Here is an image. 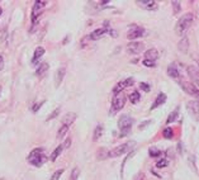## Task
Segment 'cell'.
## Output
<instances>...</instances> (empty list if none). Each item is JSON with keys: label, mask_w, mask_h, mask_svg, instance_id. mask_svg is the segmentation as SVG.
I'll list each match as a JSON object with an SVG mask.
<instances>
[{"label": "cell", "mask_w": 199, "mask_h": 180, "mask_svg": "<svg viewBox=\"0 0 199 180\" xmlns=\"http://www.w3.org/2000/svg\"><path fill=\"white\" fill-rule=\"evenodd\" d=\"M193 19H194V17H193L192 13H187V14H184V15L178 20V23H176V25H175V32H176V34H179V36L185 34V32H187V31L189 29V27L192 25Z\"/></svg>", "instance_id": "6da1fadb"}, {"label": "cell", "mask_w": 199, "mask_h": 180, "mask_svg": "<svg viewBox=\"0 0 199 180\" xmlns=\"http://www.w3.org/2000/svg\"><path fill=\"white\" fill-rule=\"evenodd\" d=\"M28 162L33 166H37V168H39L41 165H43L46 161H47V156L45 155L43 152V148H34L31 154L28 155L27 157Z\"/></svg>", "instance_id": "7a4b0ae2"}, {"label": "cell", "mask_w": 199, "mask_h": 180, "mask_svg": "<svg viewBox=\"0 0 199 180\" xmlns=\"http://www.w3.org/2000/svg\"><path fill=\"white\" fill-rule=\"evenodd\" d=\"M135 146H136V142H135V141H128V142H126V143H122V145L114 147L113 150H110V151L108 152V157H119V156L127 154V152H129Z\"/></svg>", "instance_id": "3957f363"}, {"label": "cell", "mask_w": 199, "mask_h": 180, "mask_svg": "<svg viewBox=\"0 0 199 180\" xmlns=\"http://www.w3.org/2000/svg\"><path fill=\"white\" fill-rule=\"evenodd\" d=\"M132 124H133V119L129 116H122L118 119V128L121 131V137H124L129 133Z\"/></svg>", "instance_id": "277c9868"}, {"label": "cell", "mask_w": 199, "mask_h": 180, "mask_svg": "<svg viewBox=\"0 0 199 180\" xmlns=\"http://www.w3.org/2000/svg\"><path fill=\"white\" fill-rule=\"evenodd\" d=\"M126 100H127V98H126L123 94H117V95H114L113 102H112V113L122 110L123 107H124V104H126Z\"/></svg>", "instance_id": "5b68a950"}, {"label": "cell", "mask_w": 199, "mask_h": 180, "mask_svg": "<svg viewBox=\"0 0 199 180\" xmlns=\"http://www.w3.org/2000/svg\"><path fill=\"white\" fill-rule=\"evenodd\" d=\"M46 5H47V2H45V0H38V2L34 3L33 9H32V23H33V25L36 24V20H38L39 15H41L42 9Z\"/></svg>", "instance_id": "8992f818"}, {"label": "cell", "mask_w": 199, "mask_h": 180, "mask_svg": "<svg viewBox=\"0 0 199 180\" xmlns=\"http://www.w3.org/2000/svg\"><path fill=\"white\" fill-rule=\"evenodd\" d=\"M180 86L185 93H188L189 95L198 96V94H199V89H198V86L194 84V82H187V81L180 80Z\"/></svg>", "instance_id": "52a82bcc"}, {"label": "cell", "mask_w": 199, "mask_h": 180, "mask_svg": "<svg viewBox=\"0 0 199 180\" xmlns=\"http://www.w3.org/2000/svg\"><path fill=\"white\" fill-rule=\"evenodd\" d=\"M146 31L142 28V27H138V25H133L132 28L128 31V34H127V38L128 39H136L138 37H142L145 36Z\"/></svg>", "instance_id": "ba28073f"}, {"label": "cell", "mask_w": 199, "mask_h": 180, "mask_svg": "<svg viewBox=\"0 0 199 180\" xmlns=\"http://www.w3.org/2000/svg\"><path fill=\"white\" fill-rule=\"evenodd\" d=\"M145 45L142 42H129L127 45V52L131 55H138L143 51Z\"/></svg>", "instance_id": "9c48e42d"}, {"label": "cell", "mask_w": 199, "mask_h": 180, "mask_svg": "<svg viewBox=\"0 0 199 180\" xmlns=\"http://www.w3.org/2000/svg\"><path fill=\"white\" fill-rule=\"evenodd\" d=\"M136 4L147 10H154L157 8V2H155V0H137Z\"/></svg>", "instance_id": "30bf717a"}, {"label": "cell", "mask_w": 199, "mask_h": 180, "mask_svg": "<svg viewBox=\"0 0 199 180\" xmlns=\"http://www.w3.org/2000/svg\"><path fill=\"white\" fill-rule=\"evenodd\" d=\"M167 74H169V76L174 77V79H176V80H180V79H181L180 71H179V68H178V66H176L175 64H171V65L167 67Z\"/></svg>", "instance_id": "8fae6325"}, {"label": "cell", "mask_w": 199, "mask_h": 180, "mask_svg": "<svg viewBox=\"0 0 199 180\" xmlns=\"http://www.w3.org/2000/svg\"><path fill=\"white\" fill-rule=\"evenodd\" d=\"M157 59H158V52H157L156 48H151V50H149V51H146V53H145V60L156 62Z\"/></svg>", "instance_id": "7c38bea8"}, {"label": "cell", "mask_w": 199, "mask_h": 180, "mask_svg": "<svg viewBox=\"0 0 199 180\" xmlns=\"http://www.w3.org/2000/svg\"><path fill=\"white\" fill-rule=\"evenodd\" d=\"M65 75H66V68L65 67H60L58 70H57V72H56V77H55V85H56V88H58L61 85V82H62Z\"/></svg>", "instance_id": "4fadbf2b"}, {"label": "cell", "mask_w": 199, "mask_h": 180, "mask_svg": "<svg viewBox=\"0 0 199 180\" xmlns=\"http://www.w3.org/2000/svg\"><path fill=\"white\" fill-rule=\"evenodd\" d=\"M165 102H166V94H165V93H160V94H158V96L156 98V100L154 102V104H152L151 109H152V110H154V109H156L157 107L162 105Z\"/></svg>", "instance_id": "5bb4252c"}, {"label": "cell", "mask_w": 199, "mask_h": 180, "mask_svg": "<svg viewBox=\"0 0 199 180\" xmlns=\"http://www.w3.org/2000/svg\"><path fill=\"white\" fill-rule=\"evenodd\" d=\"M75 119H76V113H67L65 116V118L62 119V126L70 127L71 124L75 122Z\"/></svg>", "instance_id": "9a60e30c"}, {"label": "cell", "mask_w": 199, "mask_h": 180, "mask_svg": "<svg viewBox=\"0 0 199 180\" xmlns=\"http://www.w3.org/2000/svg\"><path fill=\"white\" fill-rule=\"evenodd\" d=\"M48 68H50V65L47 64V62H43V64H41L38 66V68H37V71H36V75H38L39 77H43L45 75H46V72L48 71Z\"/></svg>", "instance_id": "2e32d148"}, {"label": "cell", "mask_w": 199, "mask_h": 180, "mask_svg": "<svg viewBox=\"0 0 199 180\" xmlns=\"http://www.w3.org/2000/svg\"><path fill=\"white\" fill-rule=\"evenodd\" d=\"M179 113H180V107L175 108V109L169 114V117H167V119H166V124H170V123H172V122H175V121L178 119V117H179Z\"/></svg>", "instance_id": "e0dca14e"}, {"label": "cell", "mask_w": 199, "mask_h": 180, "mask_svg": "<svg viewBox=\"0 0 199 180\" xmlns=\"http://www.w3.org/2000/svg\"><path fill=\"white\" fill-rule=\"evenodd\" d=\"M187 108H188V110H189L190 113H193V116H198L199 103H198L197 100H192V102H189V103H188V105H187Z\"/></svg>", "instance_id": "ac0fdd59"}, {"label": "cell", "mask_w": 199, "mask_h": 180, "mask_svg": "<svg viewBox=\"0 0 199 180\" xmlns=\"http://www.w3.org/2000/svg\"><path fill=\"white\" fill-rule=\"evenodd\" d=\"M179 50L181 51V52H184V53H187L188 52V50H189V39L187 38V37H183V39L179 42Z\"/></svg>", "instance_id": "d6986e66"}, {"label": "cell", "mask_w": 199, "mask_h": 180, "mask_svg": "<svg viewBox=\"0 0 199 180\" xmlns=\"http://www.w3.org/2000/svg\"><path fill=\"white\" fill-rule=\"evenodd\" d=\"M43 55H45V48H43V47H41V46L37 47V48H36V51H34V55H33L32 62H33V64H36V61H38L39 59H41V57L43 56Z\"/></svg>", "instance_id": "ffe728a7"}, {"label": "cell", "mask_w": 199, "mask_h": 180, "mask_svg": "<svg viewBox=\"0 0 199 180\" xmlns=\"http://www.w3.org/2000/svg\"><path fill=\"white\" fill-rule=\"evenodd\" d=\"M188 72L190 75V77L194 80V84L197 85V81H198V70L195 66H189L188 67Z\"/></svg>", "instance_id": "44dd1931"}, {"label": "cell", "mask_w": 199, "mask_h": 180, "mask_svg": "<svg viewBox=\"0 0 199 180\" xmlns=\"http://www.w3.org/2000/svg\"><path fill=\"white\" fill-rule=\"evenodd\" d=\"M128 99H129V102L132 104H137L140 102V99H141V95H140L138 91H133V93H131L128 95Z\"/></svg>", "instance_id": "7402d4cb"}, {"label": "cell", "mask_w": 199, "mask_h": 180, "mask_svg": "<svg viewBox=\"0 0 199 180\" xmlns=\"http://www.w3.org/2000/svg\"><path fill=\"white\" fill-rule=\"evenodd\" d=\"M102 134H103V126H102V124H99V126L94 130V134H93V140H94V141L99 140V138L102 137Z\"/></svg>", "instance_id": "603a6c76"}, {"label": "cell", "mask_w": 199, "mask_h": 180, "mask_svg": "<svg viewBox=\"0 0 199 180\" xmlns=\"http://www.w3.org/2000/svg\"><path fill=\"white\" fill-rule=\"evenodd\" d=\"M62 150H63V147H62V145H60V146H57L55 150H54V152H52V155H51V160L52 161H55L60 155H61V152H62Z\"/></svg>", "instance_id": "cb8c5ba5"}, {"label": "cell", "mask_w": 199, "mask_h": 180, "mask_svg": "<svg viewBox=\"0 0 199 180\" xmlns=\"http://www.w3.org/2000/svg\"><path fill=\"white\" fill-rule=\"evenodd\" d=\"M126 86H124V82L123 81H121V82H118V84L113 88V94L114 95H117V94H121V91L124 89Z\"/></svg>", "instance_id": "d4e9b609"}, {"label": "cell", "mask_w": 199, "mask_h": 180, "mask_svg": "<svg viewBox=\"0 0 199 180\" xmlns=\"http://www.w3.org/2000/svg\"><path fill=\"white\" fill-rule=\"evenodd\" d=\"M69 128H70V127L62 126V124H61V127H60V130H58V132H57V137H58V138H63V137L66 136V133H67Z\"/></svg>", "instance_id": "484cf974"}, {"label": "cell", "mask_w": 199, "mask_h": 180, "mask_svg": "<svg viewBox=\"0 0 199 180\" xmlns=\"http://www.w3.org/2000/svg\"><path fill=\"white\" fill-rule=\"evenodd\" d=\"M162 136L166 138V140H171L172 138V136H174V131H172V128H170V127H167V128H165L164 130V132H162Z\"/></svg>", "instance_id": "4316f807"}, {"label": "cell", "mask_w": 199, "mask_h": 180, "mask_svg": "<svg viewBox=\"0 0 199 180\" xmlns=\"http://www.w3.org/2000/svg\"><path fill=\"white\" fill-rule=\"evenodd\" d=\"M149 154H150L151 157H158V156L161 155V152H160V150L156 148V147H151L149 150Z\"/></svg>", "instance_id": "83f0119b"}, {"label": "cell", "mask_w": 199, "mask_h": 180, "mask_svg": "<svg viewBox=\"0 0 199 180\" xmlns=\"http://www.w3.org/2000/svg\"><path fill=\"white\" fill-rule=\"evenodd\" d=\"M79 175H80V169H79V168H74L72 171H71V175H70V180H77Z\"/></svg>", "instance_id": "f1b7e54d"}, {"label": "cell", "mask_w": 199, "mask_h": 180, "mask_svg": "<svg viewBox=\"0 0 199 180\" xmlns=\"http://www.w3.org/2000/svg\"><path fill=\"white\" fill-rule=\"evenodd\" d=\"M171 4H172V9H174V14H179V11L181 9L180 3L179 2H171Z\"/></svg>", "instance_id": "f546056e"}, {"label": "cell", "mask_w": 199, "mask_h": 180, "mask_svg": "<svg viewBox=\"0 0 199 180\" xmlns=\"http://www.w3.org/2000/svg\"><path fill=\"white\" fill-rule=\"evenodd\" d=\"M62 174H63V169H58L56 173H54V175L51 176V180H58Z\"/></svg>", "instance_id": "4dcf8cb0"}, {"label": "cell", "mask_w": 199, "mask_h": 180, "mask_svg": "<svg viewBox=\"0 0 199 180\" xmlns=\"http://www.w3.org/2000/svg\"><path fill=\"white\" fill-rule=\"evenodd\" d=\"M167 165H169V161H167L166 159H161V160H158V161H157V164H156L157 168H166Z\"/></svg>", "instance_id": "1f68e13d"}, {"label": "cell", "mask_w": 199, "mask_h": 180, "mask_svg": "<svg viewBox=\"0 0 199 180\" xmlns=\"http://www.w3.org/2000/svg\"><path fill=\"white\" fill-rule=\"evenodd\" d=\"M60 108H56L55 110H54V112H52L51 114H50V117H47V121H51V119H54V118H56L58 114H60Z\"/></svg>", "instance_id": "d6a6232c"}, {"label": "cell", "mask_w": 199, "mask_h": 180, "mask_svg": "<svg viewBox=\"0 0 199 180\" xmlns=\"http://www.w3.org/2000/svg\"><path fill=\"white\" fill-rule=\"evenodd\" d=\"M140 88H141L142 90H145V91H150V90H151V86H150L149 84H146V82H141Z\"/></svg>", "instance_id": "836d02e7"}, {"label": "cell", "mask_w": 199, "mask_h": 180, "mask_svg": "<svg viewBox=\"0 0 199 180\" xmlns=\"http://www.w3.org/2000/svg\"><path fill=\"white\" fill-rule=\"evenodd\" d=\"M123 82H124V86H126V88H127V86H131V85H133V79L129 77V79L124 80Z\"/></svg>", "instance_id": "e575fe53"}, {"label": "cell", "mask_w": 199, "mask_h": 180, "mask_svg": "<svg viewBox=\"0 0 199 180\" xmlns=\"http://www.w3.org/2000/svg\"><path fill=\"white\" fill-rule=\"evenodd\" d=\"M45 103V100H42V102H39V103H36L34 104V107H33V112L36 113L37 112V110H39V108H41V105Z\"/></svg>", "instance_id": "d590c367"}, {"label": "cell", "mask_w": 199, "mask_h": 180, "mask_svg": "<svg viewBox=\"0 0 199 180\" xmlns=\"http://www.w3.org/2000/svg\"><path fill=\"white\" fill-rule=\"evenodd\" d=\"M146 67H154L155 66V62H152V61H147V60H143V62H142Z\"/></svg>", "instance_id": "8d00e7d4"}, {"label": "cell", "mask_w": 199, "mask_h": 180, "mask_svg": "<svg viewBox=\"0 0 199 180\" xmlns=\"http://www.w3.org/2000/svg\"><path fill=\"white\" fill-rule=\"evenodd\" d=\"M150 123H151V121H145L143 123H141V126L138 127V130H145L146 127H147V126H149V124H150Z\"/></svg>", "instance_id": "74e56055"}, {"label": "cell", "mask_w": 199, "mask_h": 180, "mask_svg": "<svg viewBox=\"0 0 199 180\" xmlns=\"http://www.w3.org/2000/svg\"><path fill=\"white\" fill-rule=\"evenodd\" d=\"M70 145H71V138H67V140L65 141V143L62 145V147H63V148H69Z\"/></svg>", "instance_id": "f35d334b"}, {"label": "cell", "mask_w": 199, "mask_h": 180, "mask_svg": "<svg viewBox=\"0 0 199 180\" xmlns=\"http://www.w3.org/2000/svg\"><path fill=\"white\" fill-rule=\"evenodd\" d=\"M4 68V59L3 56H0V70H3Z\"/></svg>", "instance_id": "ab89813d"}, {"label": "cell", "mask_w": 199, "mask_h": 180, "mask_svg": "<svg viewBox=\"0 0 199 180\" xmlns=\"http://www.w3.org/2000/svg\"><path fill=\"white\" fill-rule=\"evenodd\" d=\"M0 14H2V8H0Z\"/></svg>", "instance_id": "60d3db41"}]
</instances>
